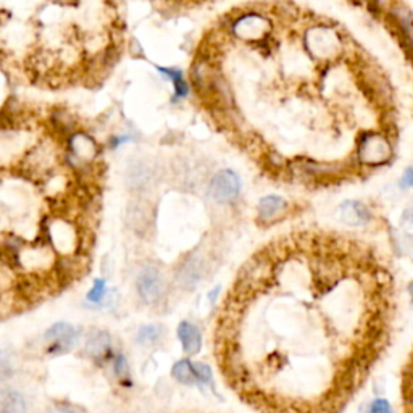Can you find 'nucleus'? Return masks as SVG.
<instances>
[{
    "label": "nucleus",
    "instance_id": "f257e3e1",
    "mask_svg": "<svg viewBox=\"0 0 413 413\" xmlns=\"http://www.w3.org/2000/svg\"><path fill=\"white\" fill-rule=\"evenodd\" d=\"M136 289L144 304H159L165 297L166 293V281L162 270L155 267V265H146V267H142L136 279Z\"/></svg>",
    "mask_w": 413,
    "mask_h": 413
},
{
    "label": "nucleus",
    "instance_id": "f03ea898",
    "mask_svg": "<svg viewBox=\"0 0 413 413\" xmlns=\"http://www.w3.org/2000/svg\"><path fill=\"white\" fill-rule=\"evenodd\" d=\"M208 194L218 203L234 202L241 194V180L233 170L218 171L210 181Z\"/></svg>",
    "mask_w": 413,
    "mask_h": 413
},
{
    "label": "nucleus",
    "instance_id": "7ed1b4c3",
    "mask_svg": "<svg viewBox=\"0 0 413 413\" xmlns=\"http://www.w3.org/2000/svg\"><path fill=\"white\" fill-rule=\"evenodd\" d=\"M392 150L386 137L366 134L359 142V160L365 165H381L391 159Z\"/></svg>",
    "mask_w": 413,
    "mask_h": 413
},
{
    "label": "nucleus",
    "instance_id": "20e7f679",
    "mask_svg": "<svg viewBox=\"0 0 413 413\" xmlns=\"http://www.w3.org/2000/svg\"><path fill=\"white\" fill-rule=\"evenodd\" d=\"M44 339L49 354L60 355L75 348L76 341H78V333H76L75 326H71L70 323H63V321H59V323L50 326L47 333L44 336Z\"/></svg>",
    "mask_w": 413,
    "mask_h": 413
},
{
    "label": "nucleus",
    "instance_id": "39448f33",
    "mask_svg": "<svg viewBox=\"0 0 413 413\" xmlns=\"http://www.w3.org/2000/svg\"><path fill=\"white\" fill-rule=\"evenodd\" d=\"M202 278H203V263L201 258L196 257V255L186 258L185 263L181 265L176 273L178 284H180V288L186 290H192Z\"/></svg>",
    "mask_w": 413,
    "mask_h": 413
},
{
    "label": "nucleus",
    "instance_id": "423d86ee",
    "mask_svg": "<svg viewBox=\"0 0 413 413\" xmlns=\"http://www.w3.org/2000/svg\"><path fill=\"white\" fill-rule=\"evenodd\" d=\"M178 339L182 345V350L187 355H197L202 349V333L196 325L189 323V321H181L178 325Z\"/></svg>",
    "mask_w": 413,
    "mask_h": 413
},
{
    "label": "nucleus",
    "instance_id": "0eeeda50",
    "mask_svg": "<svg viewBox=\"0 0 413 413\" xmlns=\"http://www.w3.org/2000/svg\"><path fill=\"white\" fill-rule=\"evenodd\" d=\"M111 348V339L110 334L104 329L94 328L91 329L88 336H86V344H84V350L91 359L99 360L102 357H105L107 352Z\"/></svg>",
    "mask_w": 413,
    "mask_h": 413
},
{
    "label": "nucleus",
    "instance_id": "6e6552de",
    "mask_svg": "<svg viewBox=\"0 0 413 413\" xmlns=\"http://www.w3.org/2000/svg\"><path fill=\"white\" fill-rule=\"evenodd\" d=\"M341 220L349 226H360L370 220V210L361 202L348 201L341 205Z\"/></svg>",
    "mask_w": 413,
    "mask_h": 413
},
{
    "label": "nucleus",
    "instance_id": "1a4fd4ad",
    "mask_svg": "<svg viewBox=\"0 0 413 413\" xmlns=\"http://www.w3.org/2000/svg\"><path fill=\"white\" fill-rule=\"evenodd\" d=\"M286 210V201L279 196H267L258 202V217L263 221H273Z\"/></svg>",
    "mask_w": 413,
    "mask_h": 413
},
{
    "label": "nucleus",
    "instance_id": "9d476101",
    "mask_svg": "<svg viewBox=\"0 0 413 413\" xmlns=\"http://www.w3.org/2000/svg\"><path fill=\"white\" fill-rule=\"evenodd\" d=\"M0 413H26V402L18 391L2 389L0 394Z\"/></svg>",
    "mask_w": 413,
    "mask_h": 413
},
{
    "label": "nucleus",
    "instance_id": "9b49d317",
    "mask_svg": "<svg viewBox=\"0 0 413 413\" xmlns=\"http://www.w3.org/2000/svg\"><path fill=\"white\" fill-rule=\"evenodd\" d=\"M171 376L182 386H194L197 382V378L192 370V361L187 359L178 360L176 364L173 365Z\"/></svg>",
    "mask_w": 413,
    "mask_h": 413
},
{
    "label": "nucleus",
    "instance_id": "f8f14e48",
    "mask_svg": "<svg viewBox=\"0 0 413 413\" xmlns=\"http://www.w3.org/2000/svg\"><path fill=\"white\" fill-rule=\"evenodd\" d=\"M163 333H165V329H163L162 325L141 326L139 331H137V344L154 345L163 338Z\"/></svg>",
    "mask_w": 413,
    "mask_h": 413
},
{
    "label": "nucleus",
    "instance_id": "ddd939ff",
    "mask_svg": "<svg viewBox=\"0 0 413 413\" xmlns=\"http://www.w3.org/2000/svg\"><path fill=\"white\" fill-rule=\"evenodd\" d=\"M152 178V171L147 168L144 163H139V165L132 166L130 171H127V181L131 182V186L134 187H142L146 186V182Z\"/></svg>",
    "mask_w": 413,
    "mask_h": 413
},
{
    "label": "nucleus",
    "instance_id": "4468645a",
    "mask_svg": "<svg viewBox=\"0 0 413 413\" xmlns=\"http://www.w3.org/2000/svg\"><path fill=\"white\" fill-rule=\"evenodd\" d=\"M192 370L194 375H196L197 382H202V384H213V373L212 368L203 361H192Z\"/></svg>",
    "mask_w": 413,
    "mask_h": 413
},
{
    "label": "nucleus",
    "instance_id": "2eb2a0df",
    "mask_svg": "<svg viewBox=\"0 0 413 413\" xmlns=\"http://www.w3.org/2000/svg\"><path fill=\"white\" fill-rule=\"evenodd\" d=\"M105 297H107V283H105V279H102V278L95 279L93 288H91L89 293H88V300H89V302L99 304Z\"/></svg>",
    "mask_w": 413,
    "mask_h": 413
},
{
    "label": "nucleus",
    "instance_id": "dca6fc26",
    "mask_svg": "<svg viewBox=\"0 0 413 413\" xmlns=\"http://www.w3.org/2000/svg\"><path fill=\"white\" fill-rule=\"evenodd\" d=\"M114 370L120 380H125L130 376V365H127V360L123 354H116L114 360Z\"/></svg>",
    "mask_w": 413,
    "mask_h": 413
},
{
    "label": "nucleus",
    "instance_id": "f3484780",
    "mask_svg": "<svg viewBox=\"0 0 413 413\" xmlns=\"http://www.w3.org/2000/svg\"><path fill=\"white\" fill-rule=\"evenodd\" d=\"M368 413H394L386 399H375L368 407Z\"/></svg>",
    "mask_w": 413,
    "mask_h": 413
},
{
    "label": "nucleus",
    "instance_id": "a211bd4d",
    "mask_svg": "<svg viewBox=\"0 0 413 413\" xmlns=\"http://www.w3.org/2000/svg\"><path fill=\"white\" fill-rule=\"evenodd\" d=\"M45 413H86L81 407L73 404H55Z\"/></svg>",
    "mask_w": 413,
    "mask_h": 413
},
{
    "label": "nucleus",
    "instance_id": "6ab92c4d",
    "mask_svg": "<svg viewBox=\"0 0 413 413\" xmlns=\"http://www.w3.org/2000/svg\"><path fill=\"white\" fill-rule=\"evenodd\" d=\"M402 187H413V168H407L400 181Z\"/></svg>",
    "mask_w": 413,
    "mask_h": 413
},
{
    "label": "nucleus",
    "instance_id": "aec40b11",
    "mask_svg": "<svg viewBox=\"0 0 413 413\" xmlns=\"http://www.w3.org/2000/svg\"><path fill=\"white\" fill-rule=\"evenodd\" d=\"M404 221H407V223H409V224H413V210L405 212V215H404Z\"/></svg>",
    "mask_w": 413,
    "mask_h": 413
}]
</instances>
